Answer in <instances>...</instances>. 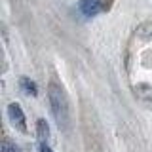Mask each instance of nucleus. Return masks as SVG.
Wrapping results in <instances>:
<instances>
[{
  "label": "nucleus",
  "instance_id": "f257e3e1",
  "mask_svg": "<svg viewBox=\"0 0 152 152\" xmlns=\"http://www.w3.org/2000/svg\"><path fill=\"white\" fill-rule=\"evenodd\" d=\"M48 99H50V107H51V114H53L59 129L66 131L70 126V112H69V101H66V95L63 91L59 84L51 82L48 88Z\"/></svg>",
  "mask_w": 152,
  "mask_h": 152
},
{
  "label": "nucleus",
  "instance_id": "f03ea898",
  "mask_svg": "<svg viewBox=\"0 0 152 152\" xmlns=\"http://www.w3.org/2000/svg\"><path fill=\"white\" fill-rule=\"evenodd\" d=\"M8 118L12 122V126L19 129L21 133H27V118H25V112H23L21 104L19 103H10L8 104Z\"/></svg>",
  "mask_w": 152,
  "mask_h": 152
},
{
  "label": "nucleus",
  "instance_id": "7ed1b4c3",
  "mask_svg": "<svg viewBox=\"0 0 152 152\" xmlns=\"http://www.w3.org/2000/svg\"><path fill=\"white\" fill-rule=\"evenodd\" d=\"M78 8L86 17H93V15L103 12V2L101 0H80Z\"/></svg>",
  "mask_w": 152,
  "mask_h": 152
},
{
  "label": "nucleus",
  "instance_id": "20e7f679",
  "mask_svg": "<svg viewBox=\"0 0 152 152\" xmlns=\"http://www.w3.org/2000/svg\"><path fill=\"white\" fill-rule=\"evenodd\" d=\"M19 88H21V91L25 93V95H32V97H36V95H38L36 82H32V80L27 78V76H21V78H19Z\"/></svg>",
  "mask_w": 152,
  "mask_h": 152
},
{
  "label": "nucleus",
  "instance_id": "39448f33",
  "mask_svg": "<svg viewBox=\"0 0 152 152\" xmlns=\"http://www.w3.org/2000/svg\"><path fill=\"white\" fill-rule=\"evenodd\" d=\"M36 135H38V142H48V139H50V126L44 118L36 120Z\"/></svg>",
  "mask_w": 152,
  "mask_h": 152
},
{
  "label": "nucleus",
  "instance_id": "423d86ee",
  "mask_svg": "<svg viewBox=\"0 0 152 152\" xmlns=\"http://www.w3.org/2000/svg\"><path fill=\"white\" fill-rule=\"evenodd\" d=\"M2 152H21V148H19L15 142H12L10 139H4L2 141Z\"/></svg>",
  "mask_w": 152,
  "mask_h": 152
},
{
  "label": "nucleus",
  "instance_id": "0eeeda50",
  "mask_svg": "<svg viewBox=\"0 0 152 152\" xmlns=\"http://www.w3.org/2000/svg\"><path fill=\"white\" fill-rule=\"evenodd\" d=\"M38 150H40V152H53L48 142H38Z\"/></svg>",
  "mask_w": 152,
  "mask_h": 152
}]
</instances>
